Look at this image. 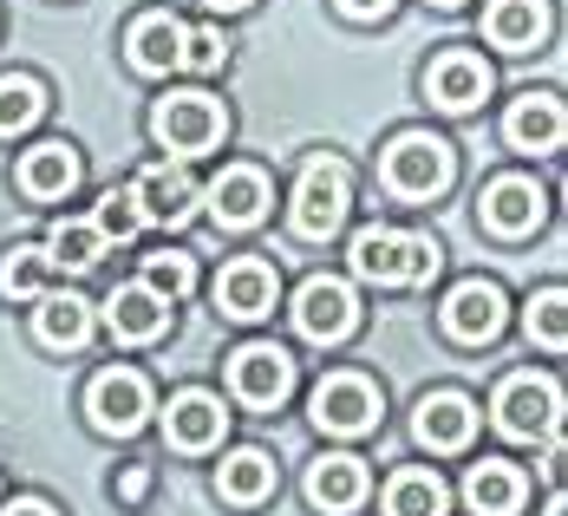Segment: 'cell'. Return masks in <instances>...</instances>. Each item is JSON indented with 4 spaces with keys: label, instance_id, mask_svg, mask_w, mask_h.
Segmentation results:
<instances>
[{
    "label": "cell",
    "instance_id": "6da1fadb",
    "mask_svg": "<svg viewBox=\"0 0 568 516\" xmlns=\"http://www.w3.org/2000/svg\"><path fill=\"white\" fill-rule=\"evenodd\" d=\"M346 262H353V275L359 282H379V287H425L438 275V242L432 235H412V230H386V223H373V230L353 235V249H346Z\"/></svg>",
    "mask_w": 568,
    "mask_h": 516
},
{
    "label": "cell",
    "instance_id": "7a4b0ae2",
    "mask_svg": "<svg viewBox=\"0 0 568 516\" xmlns=\"http://www.w3.org/2000/svg\"><path fill=\"white\" fill-rule=\"evenodd\" d=\"M379 183L405 196V203H425L452 183V144L432 138V131H398L393 144L379 151Z\"/></svg>",
    "mask_w": 568,
    "mask_h": 516
},
{
    "label": "cell",
    "instance_id": "3957f363",
    "mask_svg": "<svg viewBox=\"0 0 568 516\" xmlns=\"http://www.w3.org/2000/svg\"><path fill=\"white\" fill-rule=\"evenodd\" d=\"M353 210V171L341 158H307V171L294 183V235L307 242H327Z\"/></svg>",
    "mask_w": 568,
    "mask_h": 516
},
{
    "label": "cell",
    "instance_id": "277c9868",
    "mask_svg": "<svg viewBox=\"0 0 568 516\" xmlns=\"http://www.w3.org/2000/svg\"><path fill=\"white\" fill-rule=\"evenodd\" d=\"M151 131H158V144L171 158H203V151L223 144L229 112H223V99H210V92H171V99H158Z\"/></svg>",
    "mask_w": 568,
    "mask_h": 516
},
{
    "label": "cell",
    "instance_id": "5b68a950",
    "mask_svg": "<svg viewBox=\"0 0 568 516\" xmlns=\"http://www.w3.org/2000/svg\"><path fill=\"white\" fill-rule=\"evenodd\" d=\"M229 393L255 412H275V405L294 393V360H287L275 341H248L229 353Z\"/></svg>",
    "mask_w": 568,
    "mask_h": 516
},
{
    "label": "cell",
    "instance_id": "8992f818",
    "mask_svg": "<svg viewBox=\"0 0 568 516\" xmlns=\"http://www.w3.org/2000/svg\"><path fill=\"white\" fill-rule=\"evenodd\" d=\"M294 327H301V341H314V346H341L359 327V294L346 282H334V275L301 282V294H294Z\"/></svg>",
    "mask_w": 568,
    "mask_h": 516
},
{
    "label": "cell",
    "instance_id": "52a82bcc",
    "mask_svg": "<svg viewBox=\"0 0 568 516\" xmlns=\"http://www.w3.org/2000/svg\"><path fill=\"white\" fill-rule=\"evenodd\" d=\"M85 412H92V425H99L105 438H131V432L151 418V380L131 373V366H105V373L92 380V393H85Z\"/></svg>",
    "mask_w": 568,
    "mask_h": 516
},
{
    "label": "cell",
    "instance_id": "ba28073f",
    "mask_svg": "<svg viewBox=\"0 0 568 516\" xmlns=\"http://www.w3.org/2000/svg\"><path fill=\"white\" fill-rule=\"evenodd\" d=\"M307 418H314L321 432L359 438V432L379 425V393H373V380H359V373H327V380L314 386V399H307Z\"/></svg>",
    "mask_w": 568,
    "mask_h": 516
},
{
    "label": "cell",
    "instance_id": "9c48e42d",
    "mask_svg": "<svg viewBox=\"0 0 568 516\" xmlns=\"http://www.w3.org/2000/svg\"><path fill=\"white\" fill-rule=\"evenodd\" d=\"M556 412H562V393L549 380H536V373H510L497 386V399H490V418H497L504 438H542V432H556Z\"/></svg>",
    "mask_w": 568,
    "mask_h": 516
},
{
    "label": "cell",
    "instance_id": "30bf717a",
    "mask_svg": "<svg viewBox=\"0 0 568 516\" xmlns=\"http://www.w3.org/2000/svg\"><path fill=\"white\" fill-rule=\"evenodd\" d=\"M124 190H131V203H138L144 230H151V223L176 230V223H190V216H196V203H203L196 176L183 171V164H144V171L131 176Z\"/></svg>",
    "mask_w": 568,
    "mask_h": 516
},
{
    "label": "cell",
    "instance_id": "8fae6325",
    "mask_svg": "<svg viewBox=\"0 0 568 516\" xmlns=\"http://www.w3.org/2000/svg\"><path fill=\"white\" fill-rule=\"evenodd\" d=\"M477 216H484V230L497 235H536L542 230V216H549V196L536 190V176H490L484 183V196H477Z\"/></svg>",
    "mask_w": 568,
    "mask_h": 516
},
{
    "label": "cell",
    "instance_id": "7c38bea8",
    "mask_svg": "<svg viewBox=\"0 0 568 516\" xmlns=\"http://www.w3.org/2000/svg\"><path fill=\"white\" fill-rule=\"evenodd\" d=\"M504 321H510V301H504V287L497 282H457L445 294V334L464 346H484L504 334Z\"/></svg>",
    "mask_w": 568,
    "mask_h": 516
},
{
    "label": "cell",
    "instance_id": "4fadbf2b",
    "mask_svg": "<svg viewBox=\"0 0 568 516\" xmlns=\"http://www.w3.org/2000/svg\"><path fill=\"white\" fill-rule=\"evenodd\" d=\"M203 203H210L216 230H255L275 196H268V176L255 171V164H229V171L203 190Z\"/></svg>",
    "mask_w": 568,
    "mask_h": 516
},
{
    "label": "cell",
    "instance_id": "5bb4252c",
    "mask_svg": "<svg viewBox=\"0 0 568 516\" xmlns=\"http://www.w3.org/2000/svg\"><path fill=\"white\" fill-rule=\"evenodd\" d=\"M275 301H282V282L262 255H235L216 275V307L229 321H262V314H275Z\"/></svg>",
    "mask_w": 568,
    "mask_h": 516
},
{
    "label": "cell",
    "instance_id": "9a60e30c",
    "mask_svg": "<svg viewBox=\"0 0 568 516\" xmlns=\"http://www.w3.org/2000/svg\"><path fill=\"white\" fill-rule=\"evenodd\" d=\"M412 438L425 445V452H464L470 438H477V405L470 393H425L418 412H412Z\"/></svg>",
    "mask_w": 568,
    "mask_h": 516
},
{
    "label": "cell",
    "instance_id": "2e32d148",
    "mask_svg": "<svg viewBox=\"0 0 568 516\" xmlns=\"http://www.w3.org/2000/svg\"><path fill=\"white\" fill-rule=\"evenodd\" d=\"M105 327H112V341H124V346H151V341L171 334V301L151 294L144 282H124V287H112V301H105Z\"/></svg>",
    "mask_w": 568,
    "mask_h": 516
},
{
    "label": "cell",
    "instance_id": "e0dca14e",
    "mask_svg": "<svg viewBox=\"0 0 568 516\" xmlns=\"http://www.w3.org/2000/svg\"><path fill=\"white\" fill-rule=\"evenodd\" d=\"M223 425H229L223 399L203 393V386L176 393L171 412H164V438H171V452H216V445H223Z\"/></svg>",
    "mask_w": 568,
    "mask_h": 516
},
{
    "label": "cell",
    "instance_id": "ac0fdd59",
    "mask_svg": "<svg viewBox=\"0 0 568 516\" xmlns=\"http://www.w3.org/2000/svg\"><path fill=\"white\" fill-rule=\"evenodd\" d=\"M425 99H432L438 112H470V105H484V99H490V65H484L477 53L432 59V72H425Z\"/></svg>",
    "mask_w": 568,
    "mask_h": 516
},
{
    "label": "cell",
    "instance_id": "d6986e66",
    "mask_svg": "<svg viewBox=\"0 0 568 516\" xmlns=\"http://www.w3.org/2000/svg\"><path fill=\"white\" fill-rule=\"evenodd\" d=\"M562 99L556 92H523L510 112H504V138H510V151H529V158H542V151H556L562 144Z\"/></svg>",
    "mask_w": 568,
    "mask_h": 516
},
{
    "label": "cell",
    "instance_id": "ffe728a7",
    "mask_svg": "<svg viewBox=\"0 0 568 516\" xmlns=\"http://www.w3.org/2000/svg\"><path fill=\"white\" fill-rule=\"evenodd\" d=\"M549 33V0H490L484 7V40L504 53H536Z\"/></svg>",
    "mask_w": 568,
    "mask_h": 516
},
{
    "label": "cell",
    "instance_id": "44dd1931",
    "mask_svg": "<svg viewBox=\"0 0 568 516\" xmlns=\"http://www.w3.org/2000/svg\"><path fill=\"white\" fill-rule=\"evenodd\" d=\"M523 497H529V484H523V471L504 464V458H484V464L464 471V504H470V516H516Z\"/></svg>",
    "mask_w": 568,
    "mask_h": 516
},
{
    "label": "cell",
    "instance_id": "7402d4cb",
    "mask_svg": "<svg viewBox=\"0 0 568 516\" xmlns=\"http://www.w3.org/2000/svg\"><path fill=\"white\" fill-rule=\"evenodd\" d=\"M72 183H79V151H72L65 138H47V144H33V151L20 158V190L40 196V203L72 196Z\"/></svg>",
    "mask_w": 568,
    "mask_h": 516
},
{
    "label": "cell",
    "instance_id": "603a6c76",
    "mask_svg": "<svg viewBox=\"0 0 568 516\" xmlns=\"http://www.w3.org/2000/svg\"><path fill=\"white\" fill-rule=\"evenodd\" d=\"M124 53H131L138 72H151V79H158V72H171L176 53H183V20L164 13V7H158V13H138V20H131V33H124Z\"/></svg>",
    "mask_w": 568,
    "mask_h": 516
},
{
    "label": "cell",
    "instance_id": "cb8c5ba5",
    "mask_svg": "<svg viewBox=\"0 0 568 516\" xmlns=\"http://www.w3.org/2000/svg\"><path fill=\"white\" fill-rule=\"evenodd\" d=\"M307 497H314L321 510H359V504H366V464L353 458V452L314 458V471H307Z\"/></svg>",
    "mask_w": 568,
    "mask_h": 516
},
{
    "label": "cell",
    "instance_id": "d4e9b609",
    "mask_svg": "<svg viewBox=\"0 0 568 516\" xmlns=\"http://www.w3.org/2000/svg\"><path fill=\"white\" fill-rule=\"evenodd\" d=\"M275 490V458L268 452H255V445H242V452H229L223 464H216V497L223 504H262Z\"/></svg>",
    "mask_w": 568,
    "mask_h": 516
},
{
    "label": "cell",
    "instance_id": "484cf974",
    "mask_svg": "<svg viewBox=\"0 0 568 516\" xmlns=\"http://www.w3.org/2000/svg\"><path fill=\"white\" fill-rule=\"evenodd\" d=\"M452 510V490H445V477L438 471H398L393 484H386V516H445Z\"/></svg>",
    "mask_w": 568,
    "mask_h": 516
},
{
    "label": "cell",
    "instance_id": "4316f807",
    "mask_svg": "<svg viewBox=\"0 0 568 516\" xmlns=\"http://www.w3.org/2000/svg\"><path fill=\"white\" fill-rule=\"evenodd\" d=\"M47 118V85L33 72H0V138H20Z\"/></svg>",
    "mask_w": 568,
    "mask_h": 516
},
{
    "label": "cell",
    "instance_id": "83f0119b",
    "mask_svg": "<svg viewBox=\"0 0 568 516\" xmlns=\"http://www.w3.org/2000/svg\"><path fill=\"white\" fill-rule=\"evenodd\" d=\"M40 341L47 346H85L92 334V301L85 294H40Z\"/></svg>",
    "mask_w": 568,
    "mask_h": 516
},
{
    "label": "cell",
    "instance_id": "f1b7e54d",
    "mask_svg": "<svg viewBox=\"0 0 568 516\" xmlns=\"http://www.w3.org/2000/svg\"><path fill=\"white\" fill-rule=\"evenodd\" d=\"M47 275H53V255H47L40 242H20V249H7V262H0V294H7V301H40V294H47Z\"/></svg>",
    "mask_w": 568,
    "mask_h": 516
},
{
    "label": "cell",
    "instance_id": "f546056e",
    "mask_svg": "<svg viewBox=\"0 0 568 516\" xmlns=\"http://www.w3.org/2000/svg\"><path fill=\"white\" fill-rule=\"evenodd\" d=\"M105 235H99V223L92 216H65V223H53V242H47V255H53V269H92V262H105Z\"/></svg>",
    "mask_w": 568,
    "mask_h": 516
},
{
    "label": "cell",
    "instance_id": "4dcf8cb0",
    "mask_svg": "<svg viewBox=\"0 0 568 516\" xmlns=\"http://www.w3.org/2000/svg\"><path fill=\"white\" fill-rule=\"evenodd\" d=\"M562 307H568L562 287H542V294H529V307H523V327H529V341H542L549 353H562V346H568Z\"/></svg>",
    "mask_w": 568,
    "mask_h": 516
},
{
    "label": "cell",
    "instance_id": "1f68e13d",
    "mask_svg": "<svg viewBox=\"0 0 568 516\" xmlns=\"http://www.w3.org/2000/svg\"><path fill=\"white\" fill-rule=\"evenodd\" d=\"M144 287L164 294V301H183L196 287V262L183 249H158V255H144Z\"/></svg>",
    "mask_w": 568,
    "mask_h": 516
},
{
    "label": "cell",
    "instance_id": "d6a6232c",
    "mask_svg": "<svg viewBox=\"0 0 568 516\" xmlns=\"http://www.w3.org/2000/svg\"><path fill=\"white\" fill-rule=\"evenodd\" d=\"M92 223H99V235H105V242H131V235L144 230V216H138V203H131V190H105V196H99V210H92Z\"/></svg>",
    "mask_w": 568,
    "mask_h": 516
},
{
    "label": "cell",
    "instance_id": "836d02e7",
    "mask_svg": "<svg viewBox=\"0 0 568 516\" xmlns=\"http://www.w3.org/2000/svg\"><path fill=\"white\" fill-rule=\"evenodd\" d=\"M176 65H190V72H223L229 65V40L216 27H183V53Z\"/></svg>",
    "mask_w": 568,
    "mask_h": 516
},
{
    "label": "cell",
    "instance_id": "e575fe53",
    "mask_svg": "<svg viewBox=\"0 0 568 516\" xmlns=\"http://www.w3.org/2000/svg\"><path fill=\"white\" fill-rule=\"evenodd\" d=\"M112 490H118V497H124V504H144V490H151V471H144V464H131V471L118 477Z\"/></svg>",
    "mask_w": 568,
    "mask_h": 516
},
{
    "label": "cell",
    "instance_id": "d590c367",
    "mask_svg": "<svg viewBox=\"0 0 568 516\" xmlns=\"http://www.w3.org/2000/svg\"><path fill=\"white\" fill-rule=\"evenodd\" d=\"M334 7H341L346 20H386L393 13V0H334Z\"/></svg>",
    "mask_w": 568,
    "mask_h": 516
},
{
    "label": "cell",
    "instance_id": "8d00e7d4",
    "mask_svg": "<svg viewBox=\"0 0 568 516\" xmlns=\"http://www.w3.org/2000/svg\"><path fill=\"white\" fill-rule=\"evenodd\" d=\"M0 516H59V510L47 504V497H13V504H7Z\"/></svg>",
    "mask_w": 568,
    "mask_h": 516
},
{
    "label": "cell",
    "instance_id": "74e56055",
    "mask_svg": "<svg viewBox=\"0 0 568 516\" xmlns=\"http://www.w3.org/2000/svg\"><path fill=\"white\" fill-rule=\"evenodd\" d=\"M210 7H223V13H235V7H248V0H210Z\"/></svg>",
    "mask_w": 568,
    "mask_h": 516
},
{
    "label": "cell",
    "instance_id": "f35d334b",
    "mask_svg": "<svg viewBox=\"0 0 568 516\" xmlns=\"http://www.w3.org/2000/svg\"><path fill=\"white\" fill-rule=\"evenodd\" d=\"M549 516H562V497H549Z\"/></svg>",
    "mask_w": 568,
    "mask_h": 516
},
{
    "label": "cell",
    "instance_id": "ab89813d",
    "mask_svg": "<svg viewBox=\"0 0 568 516\" xmlns=\"http://www.w3.org/2000/svg\"><path fill=\"white\" fill-rule=\"evenodd\" d=\"M432 7H457V0H432Z\"/></svg>",
    "mask_w": 568,
    "mask_h": 516
}]
</instances>
